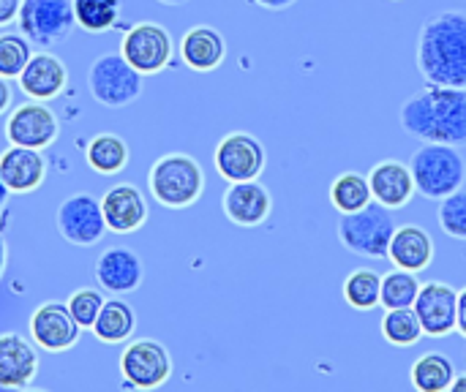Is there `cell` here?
Returning a JSON list of instances; mask_svg holds the SVG:
<instances>
[{
  "mask_svg": "<svg viewBox=\"0 0 466 392\" xmlns=\"http://www.w3.org/2000/svg\"><path fill=\"white\" fill-rule=\"evenodd\" d=\"M8 194H11V191H8V186L3 183V177H0V207L5 205V199H8Z\"/></svg>",
  "mask_w": 466,
  "mask_h": 392,
  "instance_id": "cell-41",
  "label": "cell"
},
{
  "mask_svg": "<svg viewBox=\"0 0 466 392\" xmlns=\"http://www.w3.org/2000/svg\"><path fill=\"white\" fill-rule=\"evenodd\" d=\"M120 52L139 74H158L172 63L175 44L169 30L158 22H139L123 35Z\"/></svg>",
  "mask_w": 466,
  "mask_h": 392,
  "instance_id": "cell-9",
  "label": "cell"
},
{
  "mask_svg": "<svg viewBox=\"0 0 466 392\" xmlns=\"http://www.w3.org/2000/svg\"><path fill=\"white\" fill-rule=\"evenodd\" d=\"M74 16L87 33H104L115 27L120 16V0H74Z\"/></svg>",
  "mask_w": 466,
  "mask_h": 392,
  "instance_id": "cell-31",
  "label": "cell"
},
{
  "mask_svg": "<svg viewBox=\"0 0 466 392\" xmlns=\"http://www.w3.org/2000/svg\"><path fill=\"white\" fill-rule=\"evenodd\" d=\"M418 71L429 85L466 87V11H440L423 22Z\"/></svg>",
  "mask_w": 466,
  "mask_h": 392,
  "instance_id": "cell-2",
  "label": "cell"
},
{
  "mask_svg": "<svg viewBox=\"0 0 466 392\" xmlns=\"http://www.w3.org/2000/svg\"><path fill=\"white\" fill-rule=\"evenodd\" d=\"M456 330L466 338V289L459 292V322H456Z\"/></svg>",
  "mask_w": 466,
  "mask_h": 392,
  "instance_id": "cell-37",
  "label": "cell"
},
{
  "mask_svg": "<svg viewBox=\"0 0 466 392\" xmlns=\"http://www.w3.org/2000/svg\"><path fill=\"white\" fill-rule=\"evenodd\" d=\"M0 177L8 186V191H14V194H30V191H35L44 183V177H46V161H44L41 150H35V147L11 145L0 156Z\"/></svg>",
  "mask_w": 466,
  "mask_h": 392,
  "instance_id": "cell-20",
  "label": "cell"
},
{
  "mask_svg": "<svg viewBox=\"0 0 466 392\" xmlns=\"http://www.w3.org/2000/svg\"><path fill=\"white\" fill-rule=\"evenodd\" d=\"M66 82H68V71H66L63 60L55 57L52 52L33 55L27 60L25 71L19 74V87L35 101H49V98L60 95Z\"/></svg>",
  "mask_w": 466,
  "mask_h": 392,
  "instance_id": "cell-21",
  "label": "cell"
},
{
  "mask_svg": "<svg viewBox=\"0 0 466 392\" xmlns=\"http://www.w3.org/2000/svg\"><path fill=\"white\" fill-rule=\"evenodd\" d=\"M330 202L333 207L344 216V213H358L363 210L366 205L374 202V194H371V186H369V177L358 175V172H344L333 180L330 186Z\"/></svg>",
  "mask_w": 466,
  "mask_h": 392,
  "instance_id": "cell-27",
  "label": "cell"
},
{
  "mask_svg": "<svg viewBox=\"0 0 466 392\" xmlns=\"http://www.w3.org/2000/svg\"><path fill=\"white\" fill-rule=\"evenodd\" d=\"M19 5H22V0H0V27L16 22Z\"/></svg>",
  "mask_w": 466,
  "mask_h": 392,
  "instance_id": "cell-35",
  "label": "cell"
},
{
  "mask_svg": "<svg viewBox=\"0 0 466 392\" xmlns=\"http://www.w3.org/2000/svg\"><path fill=\"white\" fill-rule=\"evenodd\" d=\"M410 169L415 177V188L431 202H442L445 196L459 191L466 180V161L459 147L440 142H423V147L412 153Z\"/></svg>",
  "mask_w": 466,
  "mask_h": 392,
  "instance_id": "cell-4",
  "label": "cell"
},
{
  "mask_svg": "<svg viewBox=\"0 0 466 392\" xmlns=\"http://www.w3.org/2000/svg\"><path fill=\"white\" fill-rule=\"evenodd\" d=\"M11 106V85L5 76H0V115Z\"/></svg>",
  "mask_w": 466,
  "mask_h": 392,
  "instance_id": "cell-36",
  "label": "cell"
},
{
  "mask_svg": "<svg viewBox=\"0 0 466 392\" xmlns=\"http://www.w3.org/2000/svg\"><path fill=\"white\" fill-rule=\"evenodd\" d=\"M456 379V366L451 357L431 352L415 360L412 366V387L420 392H448Z\"/></svg>",
  "mask_w": 466,
  "mask_h": 392,
  "instance_id": "cell-26",
  "label": "cell"
},
{
  "mask_svg": "<svg viewBox=\"0 0 466 392\" xmlns=\"http://www.w3.org/2000/svg\"><path fill=\"white\" fill-rule=\"evenodd\" d=\"M60 134L57 117L49 106H44L41 101H27L19 104L8 120H5V136L11 145H22V147H35V150H46Z\"/></svg>",
  "mask_w": 466,
  "mask_h": 392,
  "instance_id": "cell-13",
  "label": "cell"
},
{
  "mask_svg": "<svg viewBox=\"0 0 466 392\" xmlns=\"http://www.w3.org/2000/svg\"><path fill=\"white\" fill-rule=\"evenodd\" d=\"M38 371V355L33 344L19 333H0V387L25 390Z\"/></svg>",
  "mask_w": 466,
  "mask_h": 392,
  "instance_id": "cell-16",
  "label": "cell"
},
{
  "mask_svg": "<svg viewBox=\"0 0 466 392\" xmlns=\"http://www.w3.org/2000/svg\"><path fill=\"white\" fill-rule=\"evenodd\" d=\"M369 186L374 194V202L385 205L388 210H399L407 207L415 196V177L412 169L401 161H380L371 172H369Z\"/></svg>",
  "mask_w": 466,
  "mask_h": 392,
  "instance_id": "cell-19",
  "label": "cell"
},
{
  "mask_svg": "<svg viewBox=\"0 0 466 392\" xmlns=\"http://www.w3.org/2000/svg\"><path fill=\"white\" fill-rule=\"evenodd\" d=\"M142 278H145L142 259L131 248L123 246L106 248L96 262V281L101 284V289L112 295H128L139 289Z\"/></svg>",
  "mask_w": 466,
  "mask_h": 392,
  "instance_id": "cell-17",
  "label": "cell"
},
{
  "mask_svg": "<svg viewBox=\"0 0 466 392\" xmlns=\"http://www.w3.org/2000/svg\"><path fill=\"white\" fill-rule=\"evenodd\" d=\"M420 286H423V284L415 278V273L396 267V270H390V273L382 276L380 303H382L385 308H407V306H415Z\"/></svg>",
  "mask_w": 466,
  "mask_h": 392,
  "instance_id": "cell-30",
  "label": "cell"
},
{
  "mask_svg": "<svg viewBox=\"0 0 466 392\" xmlns=\"http://www.w3.org/2000/svg\"><path fill=\"white\" fill-rule=\"evenodd\" d=\"M101 210H104V221L106 229L117 232V235H128L137 232L145 221H147V205L145 196L137 186L131 183H117L112 186L104 199H101Z\"/></svg>",
  "mask_w": 466,
  "mask_h": 392,
  "instance_id": "cell-18",
  "label": "cell"
},
{
  "mask_svg": "<svg viewBox=\"0 0 466 392\" xmlns=\"http://www.w3.org/2000/svg\"><path fill=\"white\" fill-rule=\"evenodd\" d=\"M57 229L71 246H96L106 232L101 202L90 194L68 196L57 207Z\"/></svg>",
  "mask_w": 466,
  "mask_h": 392,
  "instance_id": "cell-11",
  "label": "cell"
},
{
  "mask_svg": "<svg viewBox=\"0 0 466 392\" xmlns=\"http://www.w3.org/2000/svg\"><path fill=\"white\" fill-rule=\"evenodd\" d=\"M147 186L158 205L169 210H183L199 202L205 191V172L199 161L188 153H167L150 166Z\"/></svg>",
  "mask_w": 466,
  "mask_h": 392,
  "instance_id": "cell-3",
  "label": "cell"
},
{
  "mask_svg": "<svg viewBox=\"0 0 466 392\" xmlns=\"http://www.w3.org/2000/svg\"><path fill=\"white\" fill-rule=\"evenodd\" d=\"M87 87L98 104L126 106L142 93V74L123 57V52H106L90 65Z\"/></svg>",
  "mask_w": 466,
  "mask_h": 392,
  "instance_id": "cell-7",
  "label": "cell"
},
{
  "mask_svg": "<svg viewBox=\"0 0 466 392\" xmlns=\"http://www.w3.org/2000/svg\"><path fill=\"white\" fill-rule=\"evenodd\" d=\"M66 306H68L71 317L79 322V327H90L93 330V325H96V319H98V314L104 308V297H101L98 289H76L68 297Z\"/></svg>",
  "mask_w": 466,
  "mask_h": 392,
  "instance_id": "cell-34",
  "label": "cell"
},
{
  "mask_svg": "<svg viewBox=\"0 0 466 392\" xmlns=\"http://www.w3.org/2000/svg\"><path fill=\"white\" fill-rule=\"evenodd\" d=\"M33 57L30 41L22 33H3L0 35V76L11 79L25 71L27 60Z\"/></svg>",
  "mask_w": 466,
  "mask_h": 392,
  "instance_id": "cell-32",
  "label": "cell"
},
{
  "mask_svg": "<svg viewBox=\"0 0 466 392\" xmlns=\"http://www.w3.org/2000/svg\"><path fill=\"white\" fill-rule=\"evenodd\" d=\"M396 221L390 210L380 202L366 205L358 213H344L339 221V240L347 251L366 259H385L390 240L396 235Z\"/></svg>",
  "mask_w": 466,
  "mask_h": 392,
  "instance_id": "cell-5",
  "label": "cell"
},
{
  "mask_svg": "<svg viewBox=\"0 0 466 392\" xmlns=\"http://www.w3.org/2000/svg\"><path fill=\"white\" fill-rule=\"evenodd\" d=\"M16 25L30 44L57 46L76 25L74 0H22Z\"/></svg>",
  "mask_w": 466,
  "mask_h": 392,
  "instance_id": "cell-6",
  "label": "cell"
},
{
  "mask_svg": "<svg viewBox=\"0 0 466 392\" xmlns=\"http://www.w3.org/2000/svg\"><path fill=\"white\" fill-rule=\"evenodd\" d=\"M423 336V325L412 306L407 308H388L382 319V338L393 347H412Z\"/></svg>",
  "mask_w": 466,
  "mask_h": 392,
  "instance_id": "cell-29",
  "label": "cell"
},
{
  "mask_svg": "<svg viewBox=\"0 0 466 392\" xmlns=\"http://www.w3.org/2000/svg\"><path fill=\"white\" fill-rule=\"evenodd\" d=\"M134 330H137V317H134L131 306L123 300H106L93 325L96 338L104 344H123L131 338Z\"/></svg>",
  "mask_w": 466,
  "mask_h": 392,
  "instance_id": "cell-25",
  "label": "cell"
},
{
  "mask_svg": "<svg viewBox=\"0 0 466 392\" xmlns=\"http://www.w3.org/2000/svg\"><path fill=\"white\" fill-rule=\"evenodd\" d=\"M87 166L98 175H117L128 166L131 150L117 134H96L85 150Z\"/></svg>",
  "mask_w": 466,
  "mask_h": 392,
  "instance_id": "cell-24",
  "label": "cell"
},
{
  "mask_svg": "<svg viewBox=\"0 0 466 392\" xmlns=\"http://www.w3.org/2000/svg\"><path fill=\"white\" fill-rule=\"evenodd\" d=\"M380 292H382V276L377 270L360 267L355 273H350V278L344 281V300L355 308V311H371L380 306Z\"/></svg>",
  "mask_w": 466,
  "mask_h": 392,
  "instance_id": "cell-28",
  "label": "cell"
},
{
  "mask_svg": "<svg viewBox=\"0 0 466 392\" xmlns=\"http://www.w3.org/2000/svg\"><path fill=\"white\" fill-rule=\"evenodd\" d=\"M158 3H164V5H183V3H188V0H158Z\"/></svg>",
  "mask_w": 466,
  "mask_h": 392,
  "instance_id": "cell-42",
  "label": "cell"
},
{
  "mask_svg": "<svg viewBox=\"0 0 466 392\" xmlns=\"http://www.w3.org/2000/svg\"><path fill=\"white\" fill-rule=\"evenodd\" d=\"M120 374L134 390H156L172 377V357L161 341L139 338L123 349Z\"/></svg>",
  "mask_w": 466,
  "mask_h": 392,
  "instance_id": "cell-8",
  "label": "cell"
},
{
  "mask_svg": "<svg viewBox=\"0 0 466 392\" xmlns=\"http://www.w3.org/2000/svg\"><path fill=\"white\" fill-rule=\"evenodd\" d=\"M412 308L423 325V336L445 338L456 330L459 322V292L451 284L429 281L420 286Z\"/></svg>",
  "mask_w": 466,
  "mask_h": 392,
  "instance_id": "cell-12",
  "label": "cell"
},
{
  "mask_svg": "<svg viewBox=\"0 0 466 392\" xmlns=\"http://www.w3.org/2000/svg\"><path fill=\"white\" fill-rule=\"evenodd\" d=\"M388 259L410 273H420L434 262V240L423 226L407 224L401 229H396L390 248H388Z\"/></svg>",
  "mask_w": 466,
  "mask_h": 392,
  "instance_id": "cell-22",
  "label": "cell"
},
{
  "mask_svg": "<svg viewBox=\"0 0 466 392\" xmlns=\"http://www.w3.org/2000/svg\"><path fill=\"white\" fill-rule=\"evenodd\" d=\"M5 259H8V248H5V240H3V235H0V278H3V273H5Z\"/></svg>",
  "mask_w": 466,
  "mask_h": 392,
  "instance_id": "cell-39",
  "label": "cell"
},
{
  "mask_svg": "<svg viewBox=\"0 0 466 392\" xmlns=\"http://www.w3.org/2000/svg\"><path fill=\"white\" fill-rule=\"evenodd\" d=\"M213 161L227 183L257 180L265 169V147L254 134L232 131L216 145Z\"/></svg>",
  "mask_w": 466,
  "mask_h": 392,
  "instance_id": "cell-10",
  "label": "cell"
},
{
  "mask_svg": "<svg viewBox=\"0 0 466 392\" xmlns=\"http://www.w3.org/2000/svg\"><path fill=\"white\" fill-rule=\"evenodd\" d=\"M180 57L194 71H213L227 57V41L224 35L210 25L191 27L180 41Z\"/></svg>",
  "mask_w": 466,
  "mask_h": 392,
  "instance_id": "cell-23",
  "label": "cell"
},
{
  "mask_svg": "<svg viewBox=\"0 0 466 392\" xmlns=\"http://www.w3.org/2000/svg\"><path fill=\"white\" fill-rule=\"evenodd\" d=\"M221 207L232 224L248 229V226H259L270 218L273 196L259 180H240V183H229V188L224 191Z\"/></svg>",
  "mask_w": 466,
  "mask_h": 392,
  "instance_id": "cell-15",
  "label": "cell"
},
{
  "mask_svg": "<svg viewBox=\"0 0 466 392\" xmlns=\"http://www.w3.org/2000/svg\"><path fill=\"white\" fill-rule=\"evenodd\" d=\"M440 226L453 240H466V191L459 188L440 202Z\"/></svg>",
  "mask_w": 466,
  "mask_h": 392,
  "instance_id": "cell-33",
  "label": "cell"
},
{
  "mask_svg": "<svg viewBox=\"0 0 466 392\" xmlns=\"http://www.w3.org/2000/svg\"><path fill=\"white\" fill-rule=\"evenodd\" d=\"M79 322L63 303H44L30 317V336L44 352H68L79 341Z\"/></svg>",
  "mask_w": 466,
  "mask_h": 392,
  "instance_id": "cell-14",
  "label": "cell"
},
{
  "mask_svg": "<svg viewBox=\"0 0 466 392\" xmlns=\"http://www.w3.org/2000/svg\"><path fill=\"white\" fill-rule=\"evenodd\" d=\"M257 5H262V8H268V11H281V8H289V5H295L298 0H254Z\"/></svg>",
  "mask_w": 466,
  "mask_h": 392,
  "instance_id": "cell-38",
  "label": "cell"
},
{
  "mask_svg": "<svg viewBox=\"0 0 466 392\" xmlns=\"http://www.w3.org/2000/svg\"><path fill=\"white\" fill-rule=\"evenodd\" d=\"M451 392H466V377H456V379H453V387H451Z\"/></svg>",
  "mask_w": 466,
  "mask_h": 392,
  "instance_id": "cell-40",
  "label": "cell"
},
{
  "mask_svg": "<svg viewBox=\"0 0 466 392\" xmlns=\"http://www.w3.org/2000/svg\"><path fill=\"white\" fill-rule=\"evenodd\" d=\"M401 128L420 142L466 145V87L429 85L410 95L399 112Z\"/></svg>",
  "mask_w": 466,
  "mask_h": 392,
  "instance_id": "cell-1",
  "label": "cell"
}]
</instances>
